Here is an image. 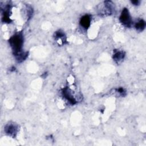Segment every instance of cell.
Here are the masks:
<instances>
[{"mask_svg":"<svg viewBox=\"0 0 146 146\" xmlns=\"http://www.w3.org/2000/svg\"><path fill=\"white\" fill-rule=\"evenodd\" d=\"M145 27V22L144 20L141 19L135 24V28L139 31H142Z\"/></svg>","mask_w":146,"mask_h":146,"instance_id":"cell-8","label":"cell"},{"mask_svg":"<svg viewBox=\"0 0 146 146\" xmlns=\"http://www.w3.org/2000/svg\"><path fill=\"white\" fill-rule=\"evenodd\" d=\"M55 38L58 39H60L63 43H64V42L66 41L65 36L64 33L61 31L60 30H59L58 31H56L55 33Z\"/></svg>","mask_w":146,"mask_h":146,"instance_id":"cell-9","label":"cell"},{"mask_svg":"<svg viewBox=\"0 0 146 146\" xmlns=\"http://www.w3.org/2000/svg\"><path fill=\"white\" fill-rule=\"evenodd\" d=\"M90 23H91V17L88 14L85 15L80 18V25L83 28L87 29L90 27Z\"/></svg>","mask_w":146,"mask_h":146,"instance_id":"cell-6","label":"cell"},{"mask_svg":"<svg viewBox=\"0 0 146 146\" xmlns=\"http://www.w3.org/2000/svg\"><path fill=\"white\" fill-rule=\"evenodd\" d=\"M131 3H132V4H133L134 5H138L139 4V3H140V1H138V0H136V1H131Z\"/></svg>","mask_w":146,"mask_h":146,"instance_id":"cell-11","label":"cell"},{"mask_svg":"<svg viewBox=\"0 0 146 146\" xmlns=\"http://www.w3.org/2000/svg\"><path fill=\"white\" fill-rule=\"evenodd\" d=\"M17 126L13 123L7 124L5 127V132L11 136H15L17 133Z\"/></svg>","mask_w":146,"mask_h":146,"instance_id":"cell-3","label":"cell"},{"mask_svg":"<svg viewBox=\"0 0 146 146\" xmlns=\"http://www.w3.org/2000/svg\"><path fill=\"white\" fill-rule=\"evenodd\" d=\"M9 43L14 51L15 56L21 53V50L23 43V38L21 33L15 34L9 39Z\"/></svg>","mask_w":146,"mask_h":146,"instance_id":"cell-1","label":"cell"},{"mask_svg":"<svg viewBox=\"0 0 146 146\" xmlns=\"http://www.w3.org/2000/svg\"><path fill=\"white\" fill-rule=\"evenodd\" d=\"M117 91L121 95H125V91L123 88H119L117 89Z\"/></svg>","mask_w":146,"mask_h":146,"instance_id":"cell-10","label":"cell"},{"mask_svg":"<svg viewBox=\"0 0 146 146\" xmlns=\"http://www.w3.org/2000/svg\"><path fill=\"white\" fill-rule=\"evenodd\" d=\"M62 94L64 98L66 99H67V101H68L71 104H75L76 103V101L74 99L71 92L70 91L69 88H68L67 87L63 88L62 91Z\"/></svg>","mask_w":146,"mask_h":146,"instance_id":"cell-4","label":"cell"},{"mask_svg":"<svg viewBox=\"0 0 146 146\" xmlns=\"http://www.w3.org/2000/svg\"><path fill=\"white\" fill-rule=\"evenodd\" d=\"M120 22L126 27H130L132 25V19L129 11L127 9L124 8L119 17Z\"/></svg>","mask_w":146,"mask_h":146,"instance_id":"cell-2","label":"cell"},{"mask_svg":"<svg viewBox=\"0 0 146 146\" xmlns=\"http://www.w3.org/2000/svg\"><path fill=\"white\" fill-rule=\"evenodd\" d=\"M113 3L111 1H104L103 13L105 15H111L113 10Z\"/></svg>","mask_w":146,"mask_h":146,"instance_id":"cell-5","label":"cell"},{"mask_svg":"<svg viewBox=\"0 0 146 146\" xmlns=\"http://www.w3.org/2000/svg\"><path fill=\"white\" fill-rule=\"evenodd\" d=\"M125 54L122 51L119 50H114L113 59L116 63H119L121 62L124 58Z\"/></svg>","mask_w":146,"mask_h":146,"instance_id":"cell-7","label":"cell"}]
</instances>
